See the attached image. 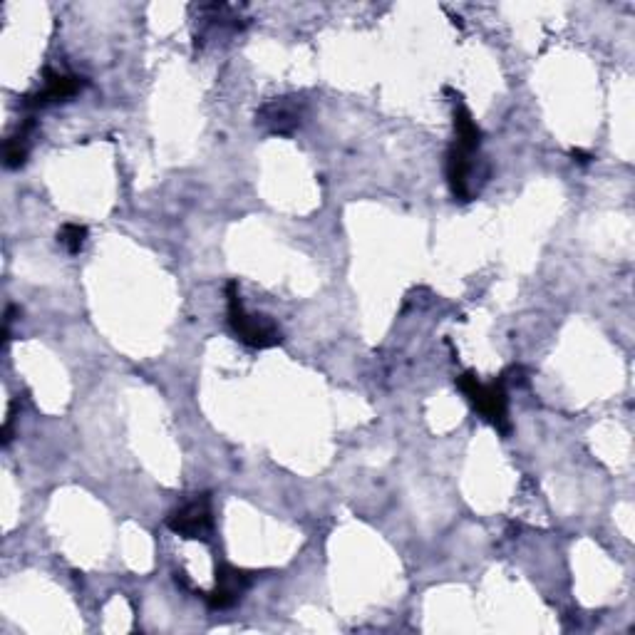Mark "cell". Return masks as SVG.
Wrapping results in <instances>:
<instances>
[{
	"mask_svg": "<svg viewBox=\"0 0 635 635\" xmlns=\"http://www.w3.org/2000/svg\"><path fill=\"white\" fill-rule=\"evenodd\" d=\"M258 122L266 125L273 134H291L301 125V112H298L296 102L276 100L258 112Z\"/></svg>",
	"mask_w": 635,
	"mask_h": 635,
	"instance_id": "obj_7",
	"label": "cell"
},
{
	"mask_svg": "<svg viewBox=\"0 0 635 635\" xmlns=\"http://www.w3.org/2000/svg\"><path fill=\"white\" fill-rule=\"evenodd\" d=\"M226 303H229V325L241 343L249 348H273L283 340L281 328L268 316H251L246 313L244 303L239 296V283L231 281L226 286Z\"/></svg>",
	"mask_w": 635,
	"mask_h": 635,
	"instance_id": "obj_2",
	"label": "cell"
},
{
	"mask_svg": "<svg viewBox=\"0 0 635 635\" xmlns=\"http://www.w3.org/2000/svg\"><path fill=\"white\" fill-rule=\"evenodd\" d=\"M571 157H573V159H578V162H581V164H588V162H591V159H593V157H591V154L581 152V149H573V152H571Z\"/></svg>",
	"mask_w": 635,
	"mask_h": 635,
	"instance_id": "obj_11",
	"label": "cell"
},
{
	"mask_svg": "<svg viewBox=\"0 0 635 635\" xmlns=\"http://www.w3.org/2000/svg\"><path fill=\"white\" fill-rule=\"evenodd\" d=\"M454 132H457V144L472 149V152H479V144H482V129H479L477 122L472 120V112H469L462 102L454 107Z\"/></svg>",
	"mask_w": 635,
	"mask_h": 635,
	"instance_id": "obj_8",
	"label": "cell"
},
{
	"mask_svg": "<svg viewBox=\"0 0 635 635\" xmlns=\"http://www.w3.org/2000/svg\"><path fill=\"white\" fill-rule=\"evenodd\" d=\"M85 87V80L75 75H60V72H45V85L35 95L25 97V105L45 107L50 102H67Z\"/></svg>",
	"mask_w": 635,
	"mask_h": 635,
	"instance_id": "obj_6",
	"label": "cell"
},
{
	"mask_svg": "<svg viewBox=\"0 0 635 635\" xmlns=\"http://www.w3.org/2000/svg\"><path fill=\"white\" fill-rule=\"evenodd\" d=\"M58 241L65 246L67 251H70L72 256L80 254L82 246H85V241H87V229L80 224H65L63 229L58 231Z\"/></svg>",
	"mask_w": 635,
	"mask_h": 635,
	"instance_id": "obj_10",
	"label": "cell"
},
{
	"mask_svg": "<svg viewBox=\"0 0 635 635\" xmlns=\"http://www.w3.org/2000/svg\"><path fill=\"white\" fill-rule=\"evenodd\" d=\"M30 129H33V122H25L23 127L18 129V132L13 134V137L5 139V167L8 169H18L23 167L25 159H28V152H30Z\"/></svg>",
	"mask_w": 635,
	"mask_h": 635,
	"instance_id": "obj_9",
	"label": "cell"
},
{
	"mask_svg": "<svg viewBox=\"0 0 635 635\" xmlns=\"http://www.w3.org/2000/svg\"><path fill=\"white\" fill-rule=\"evenodd\" d=\"M457 387L484 420L492 422L502 435H509V397L504 378L482 382L474 373H464L457 378Z\"/></svg>",
	"mask_w": 635,
	"mask_h": 635,
	"instance_id": "obj_1",
	"label": "cell"
},
{
	"mask_svg": "<svg viewBox=\"0 0 635 635\" xmlns=\"http://www.w3.org/2000/svg\"><path fill=\"white\" fill-rule=\"evenodd\" d=\"M474 154L472 149L462 147V144L454 142L447 152V182L449 189H452L454 199L459 201H469L474 194L472 187V174L477 169L474 164Z\"/></svg>",
	"mask_w": 635,
	"mask_h": 635,
	"instance_id": "obj_5",
	"label": "cell"
},
{
	"mask_svg": "<svg viewBox=\"0 0 635 635\" xmlns=\"http://www.w3.org/2000/svg\"><path fill=\"white\" fill-rule=\"evenodd\" d=\"M167 526L179 534L182 539H209L214 529V514H211V497L209 494H196L184 507L174 509L167 516Z\"/></svg>",
	"mask_w": 635,
	"mask_h": 635,
	"instance_id": "obj_3",
	"label": "cell"
},
{
	"mask_svg": "<svg viewBox=\"0 0 635 635\" xmlns=\"http://www.w3.org/2000/svg\"><path fill=\"white\" fill-rule=\"evenodd\" d=\"M251 583H254V573L251 571L219 564L216 566V588L211 593H199V596H204V601L214 611H226V608L236 606V601L244 596Z\"/></svg>",
	"mask_w": 635,
	"mask_h": 635,
	"instance_id": "obj_4",
	"label": "cell"
}]
</instances>
